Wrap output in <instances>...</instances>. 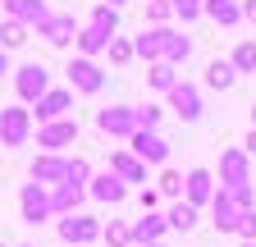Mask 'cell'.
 Returning <instances> with one entry per match:
<instances>
[{
    "mask_svg": "<svg viewBox=\"0 0 256 247\" xmlns=\"http://www.w3.org/2000/svg\"><path fill=\"white\" fill-rule=\"evenodd\" d=\"M238 183H252V156L242 146H229L220 156V188H238Z\"/></svg>",
    "mask_w": 256,
    "mask_h": 247,
    "instance_id": "obj_7",
    "label": "cell"
},
{
    "mask_svg": "<svg viewBox=\"0 0 256 247\" xmlns=\"http://www.w3.org/2000/svg\"><path fill=\"white\" fill-rule=\"evenodd\" d=\"M133 55H138V50H133V42H124V37H114V42H110V64H128Z\"/></svg>",
    "mask_w": 256,
    "mask_h": 247,
    "instance_id": "obj_35",
    "label": "cell"
},
{
    "mask_svg": "<svg viewBox=\"0 0 256 247\" xmlns=\"http://www.w3.org/2000/svg\"><path fill=\"white\" fill-rule=\"evenodd\" d=\"M229 64H234L238 74H256V42H238L234 55H229Z\"/></svg>",
    "mask_w": 256,
    "mask_h": 247,
    "instance_id": "obj_28",
    "label": "cell"
},
{
    "mask_svg": "<svg viewBox=\"0 0 256 247\" xmlns=\"http://www.w3.org/2000/svg\"><path fill=\"white\" fill-rule=\"evenodd\" d=\"M192 55V42L183 32H170V46H165V64H183V60Z\"/></svg>",
    "mask_w": 256,
    "mask_h": 247,
    "instance_id": "obj_31",
    "label": "cell"
},
{
    "mask_svg": "<svg viewBox=\"0 0 256 247\" xmlns=\"http://www.w3.org/2000/svg\"><path fill=\"white\" fill-rule=\"evenodd\" d=\"M229 192V202L238 206V210H256V192H252V183H238V188H224Z\"/></svg>",
    "mask_w": 256,
    "mask_h": 247,
    "instance_id": "obj_32",
    "label": "cell"
},
{
    "mask_svg": "<svg viewBox=\"0 0 256 247\" xmlns=\"http://www.w3.org/2000/svg\"><path fill=\"white\" fill-rule=\"evenodd\" d=\"M69 183H82V188L92 183V165H87L82 156H74V160H69Z\"/></svg>",
    "mask_w": 256,
    "mask_h": 247,
    "instance_id": "obj_37",
    "label": "cell"
},
{
    "mask_svg": "<svg viewBox=\"0 0 256 247\" xmlns=\"http://www.w3.org/2000/svg\"><path fill=\"white\" fill-rule=\"evenodd\" d=\"M82 197H87L82 183H60V188H50V210L55 215H78Z\"/></svg>",
    "mask_w": 256,
    "mask_h": 247,
    "instance_id": "obj_18",
    "label": "cell"
},
{
    "mask_svg": "<svg viewBox=\"0 0 256 247\" xmlns=\"http://www.w3.org/2000/svg\"><path fill=\"white\" fill-rule=\"evenodd\" d=\"M252 128H256V106H252Z\"/></svg>",
    "mask_w": 256,
    "mask_h": 247,
    "instance_id": "obj_45",
    "label": "cell"
},
{
    "mask_svg": "<svg viewBox=\"0 0 256 247\" xmlns=\"http://www.w3.org/2000/svg\"><path fill=\"white\" fill-rule=\"evenodd\" d=\"M202 14H206L210 23H220V28L242 23V5H234V0H202Z\"/></svg>",
    "mask_w": 256,
    "mask_h": 247,
    "instance_id": "obj_21",
    "label": "cell"
},
{
    "mask_svg": "<svg viewBox=\"0 0 256 247\" xmlns=\"http://www.w3.org/2000/svg\"><path fill=\"white\" fill-rule=\"evenodd\" d=\"M64 74H69V92H87V96H92V92L106 87V69L96 64V60H87V55L69 60V69H64Z\"/></svg>",
    "mask_w": 256,
    "mask_h": 247,
    "instance_id": "obj_5",
    "label": "cell"
},
{
    "mask_svg": "<svg viewBox=\"0 0 256 247\" xmlns=\"http://www.w3.org/2000/svg\"><path fill=\"white\" fill-rule=\"evenodd\" d=\"M0 247H5V242H0Z\"/></svg>",
    "mask_w": 256,
    "mask_h": 247,
    "instance_id": "obj_49",
    "label": "cell"
},
{
    "mask_svg": "<svg viewBox=\"0 0 256 247\" xmlns=\"http://www.w3.org/2000/svg\"><path fill=\"white\" fill-rule=\"evenodd\" d=\"M242 151H247V156H256V128L247 133V146H242Z\"/></svg>",
    "mask_w": 256,
    "mask_h": 247,
    "instance_id": "obj_43",
    "label": "cell"
},
{
    "mask_svg": "<svg viewBox=\"0 0 256 247\" xmlns=\"http://www.w3.org/2000/svg\"><path fill=\"white\" fill-rule=\"evenodd\" d=\"M128 142H133V156H138L142 165H165V160H170V142L160 138V133H151V128H138Z\"/></svg>",
    "mask_w": 256,
    "mask_h": 247,
    "instance_id": "obj_9",
    "label": "cell"
},
{
    "mask_svg": "<svg viewBox=\"0 0 256 247\" xmlns=\"http://www.w3.org/2000/svg\"><path fill=\"white\" fill-rule=\"evenodd\" d=\"M242 18H252V23H256V0H242Z\"/></svg>",
    "mask_w": 256,
    "mask_h": 247,
    "instance_id": "obj_41",
    "label": "cell"
},
{
    "mask_svg": "<svg viewBox=\"0 0 256 247\" xmlns=\"http://www.w3.org/2000/svg\"><path fill=\"white\" fill-rule=\"evenodd\" d=\"M165 224H170L174 234L197 229V206H192V202H174V206H170V215H165Z\"/></svg>",
    "mask_w": 256,
    "mask_h": 247,
    "instance_id": "obj_25",
    "label": "cell"
},
{
    "mask_svg": "<svg viewBox=\"0 0 256 247\" xmlns=\"http://www.w3.org/2000/svg\"><path fill=\"white\" fill-rule=\"evenodd\" d=\"M238 82V69L229 64V60H210L206 64V87H215V92H229Z\"/></svg>",
    "mask_w": 256,
    "mask_h": 247,
    "instance_id": "obj_24",
    "label": "cell"
},
{
    "mask_svg": "<svg viewBox=\"0 0 256 247\" xmlns=\"http://www.w3.org/2000/svg\"><path fill=\"white\" fill-rule=\"evenodd\" d=\"M87 197H92V202H101V206H114V202H124V197H128V183H124L119 174H110V170H106V174H96V178L87 183Z\"/></svg>",
    "mask_w": 256,
    "mask_h": 247,
    "instance_id": "obj_13",
    "label": "cell"
},
{
    "mask_svg": "<svg viewBox=\"0 0 256 247\" xmlns=\"http://www.w3.org/2000/svg\"><path fill=\"white\" fill-rule=\"evenodd\" d=\"M87 23H92V28H101V32H110V37H114V32H119V10H110V5H96Z\"/></svg>",
    "mask_w": 256,
    "mask_h": 247,
    "instance_id": "obj_30",
    "label": "cell"
},
{
    "mask_svg": "<svg viewBox=\"0 0 256 247\" xmlns=\"http://www.w3.org/2000/svg\"><path fill=\"white\" fill-rule=\"evenodd\" d=\"M138 202H142V210H156V206H160V192H156V188H142Z\"/></svg>",
    "mask_w": 256,
    "mask_h": 247,
    "instance_id": "obj_40",
    "label": "cell"
},
{
    "mask_svg": "<svg viewBox=\"0 0 256 247\" xmlns=\"http://www.w3.org/2000/svg\"><path fill=\"white\" fill-rule=\"evenodd\" d=\"M170 14H174V10H170V0H151V5H146V18H151L156 28H165Z\"/></svg>",
    "mask_w": 256,
    "mask_h": 247,
    "instance_id": "obj_38",
    "label": "cell"
},
{
    "mask_svg": "<svg viewBox=\"0 0 256 247\" xmlns=\"http://www.w3.org/2000/svg\"><path fill=\"white\" fill-rule=\"evenodd\" d=\"M170 32H174V28H142V32H138V42H133V50L146 60V64H156V60H165Z\"/></svg>",
    "mask_w": 256,
    "mask_h": 247,
    "instance_id": "obj_15",
    "label": "cell"
},
{
    "mask_svg": "<svg viewBox=\"0 0 256 247\" xmlns=\"http://www.w3.org/2000/svg\"><path fill=\"white\" fill-rule=\"evenodd\" d=\"M210 215H215V234H234L242 210L229 202V192H224V188H215V197H210Z\"/></svg>",
    "mask_w": 256,
    "mask_h": 247,
    "instance_id": "obj_17",
    "label": "cell"
},
{
    "mask_svg": "<svg viewBox=\"0 0 256 247\" xmlns=\"http://www.w3.org/2000/svg\"><path fill=\"white\" fill-rule=\"evenodd\" d=\"M28 138H32V110L5 106L0 110V146H28Z\"/></svg>",
    "mask_w": 256,
    "mask_h": 247,
    "instance_id": "obj_2",
    "label": "cell"
},
{
    "mask_svg": "<svg viewBox=\"0 0 256 247\" xmlns=\"http://www.w3.org/2000/svg\"><path fill=\"white\" fill-rule=\"evenodd\" d=\"M110 42H114V37H110V32H101V28H92V23H87V28H78V50H82L87 60H92V55H101V50H110Z\"/></svg>",
    "mask_w": 256,
    "mask_h": 247,
    "instance_id": "obj_23",
    "label": "cell"
},
{
    "mask_svg": "<svg viewBox=\"0 0 256 247\" xmlns=\"http://www.w3.org/2000/svg\"><path fill=\"white\" fill-rule=\"evenodd\" d=\"M165 96H170V110H174L183 124H197V119H202V92L192 87V82H178L174 92H165Z\"/></svg>",
    "mask_w": 256,
    "mask_h": 247,
    "instance_id": "obj_11",
    "label": "cell"
},
{
    "mask_svg": "<svg viewBox=\"0 0 256 247\" xmlns=\"http://www.w3.org/2000/svg\"><path fill=\"white\" fill-rule=\"evenodd\" d=\"M32 183H42V188H60V183H69V160L42 151V156L32 160Z\"/></svg>",
    "mask_w": 256,
    "mask_h": 247,
    "instance_id": "obj_10",
    "label": "cell"
},
{
    "mask_svg": "<svg viewBox=\"0 0 256 247\" xmlns=\"http://www.w3.org/2000/svg\"><path fill=\"white\" fill-rule=\"evenodd\" d=\"M156 192H160V197H183V174H178V170H165Z\"/></svg>",
    "mask_w": 256,
    "mask_h": 247,
    "instance_id": "obj_33",
    "label": "cell"
},
{
    "mask_svg": "<svg viewBox=\"0 0 256 247\" xmlns=\"http://www.w3.org/2000/svg\"><path fill=\"white\" fill-rule=\"evenodd\" d=\"M242 247H256V242H242Z\"/></svg>",
    "mask_w": 256,
    "mask_h": 247,
    "instance_id": "obj_47",
    "label": "cell"
},
{
    "mask_svg": "<svg viewBox=\"0 0 256 247\" xmlns=\"http://www.w3.org/2000/svg\"><path fill=\"white\" fill-rule=\"evenodd\" d=\"M23 247H37V242H23Z\"/></svg>",
    "mask_w": 256,
    "mask_h": 247,
    "instance_id": "obj_46",
    "label": "cell"
},
{
    "mask_svg": "<svg viewBox=\"0 0 256 247\" xmlns=\"http://www.w3.org/2000/svg\"><path fill=\"white\" fill-rule=\"evenodd\" d=\"M23 42H28V23H18V18H5V23H0V46H5V50H14Z\"/></svg>",
    "mask_w": 256,
    "mask_h": 247,
    "instance_id": "obj_29",
    "label": "cell"
},
{
    "mask_svg": "<svg viewBox=\"0 0 256 247\" xmlns=\"http://www.w3.org/2000/svg\"><path fill=\"white\" fill-rule=\"evenodd\" d=\"M96 128L110 133V138H133L138 133V110L133 106H106V110H96Z\"/></svg>",
    "mask_w": 256,
    "mask_h": 247,
    "instance_id": "obj_6",
    "label": "cell"
},
{
    "mask_svg": "<svg viewBox=\"0 0 256 247\" xmlns=\"http://www.w3.org/2000/svg\"><path fill=\"white\" fill-rule=\"evenodd\" d=\"M74 142H78V119H55V124H42L37 128V146H46L50 156H60Z\"/></svg>",
    "mask_w": 256,
    "mask_h": 247,
    "instance_id": "obj_8",
    "label": "cell"
},
{
    "mask_svg": "<svg viewBox=\"0 0 256 247\" xmlns=\"http://www.w3.org/2000/svg\"><path fill=\"white\" fill-rule=\"evenodd\" d=\"M101 242H106V247H133V224L110 220V224L101 229Z\"/></svg>",
    "mask_w": 256,
    "mask_h": 247,
    "instance_id": "obj_27",
    "label": "cell"
},
{
    "mask_svg": "<svg viewBox=\"0 0 256 247\" xmlns=\"http://www.w3.org/2000/svg\"><path fill=\"white\" fill-rule=\"evenodd\" d=\"M146 82L156 92H174L178 87V64H165V60H156V64L146 69Z\"/></svg>",
    "mask_w": 256,
    "mask_h": 247,
    "instance_id": "obj_26",
    "label": "cell"
},
{
    "mask_svg": "<svg viewBox=\"0 0 256 247\" xmlns=\"http://www.w3.org/2000/svg\"><path fill=\"white\" fill-rule=\"evenodd\" d=\"M106 5H110V10H119V5H124V0H106Z\"/></svg>",
    "mask_w": 256,
    "mask_h": 247,
    "instance_id": "obj_44",
    "label": "cell"
},
{
    "mask_svg": "<svg viewBox=\"0 0 256 247\" xmlns=\"http://www.w3.org/2000/svg\"><path fill=\"white\" fill-rule=\"evenodd\" d=\"M14 92H18V106H37L50 92V69L46 64H23L14 74Z\"/></svg>",
    "mask_w": 256,
    "mask_h": 247,
    "instance_id": "obj_1",
    "label": "cell"
},
{
    "mask_svg": "<svg viewBox=\"0 0 256 247\" xmlns=\"http://www.w3.org/2000/svg\"><path fill=\"white\" fill-rule=\"evenodd\" d=\"M37 37H46L50 46H69L78 37V23H74V14H46L37 23Z\"/></svg>",
    "mask_w": 256,
    "mask_h": 247,
    "instance_id": "obj_12",
    "label": "cell"
},
{
    "mask_svg": "<svg viewBox=\"0 0 256 247\" xmlns=\"http://www.w3.org/2000/svg\"><path fill=\"white\" fill-rule=\"evenodd\" d=\"M210 197H215V174L210 170H188V178H183V202H192V206H210Z\"/></svg>",
    "mask_w": 256,
    "mask_h": 247,
    "instance_id": "obj_14",
    "label": "cell"
},
{
    "mask_svg": "<svg viewBox=\"0 0 256 247\" xmlns=\"http://www.w3.org/2000/svg\"><path fill=\"white\" fill-rule=\"evenodd\" d=\"M69 106H74V92L60 87V92H46L32 114H37V124H55V119H64V110H69Z\"/></svg>",
    "mask_w": 256,
    "mask_h": 247,
    "instance_id": "obj_19",
    "label": "cell"
},
{
    "mask_svg": "<svg viewBox=\"0 0 256 247\" xmlns=\"http://www.w3.org/2000/svg\"><path fill=\"white\" fill-rule=\"evenodd\" d=\"M0 5H5V0H0Z\"/></svg>",
    "mask_w": 256,
    "mask_h": 247,
    "instance_id": "obj_48",
    "label": "cell"
},
{
    "mask_svg": "<svg viewBox=\"0 0 256 247\" xmlns=\"http://www.w3.org/2000/svg\"><path fill=\"white\" fill-rule=\"evenodd\" d=\"M170 10H174L183 23H192V18H202V0H170Z\"/></svg>",
    "mask_w": 256,
    "mask_h": 247,
    "instance_id": "obj_34",
    "label": "cell"
},
{
    "mask_svg": "<svg viewBox=\"0 0 256 247\" xmlns=\"http://www.w3.org/2000/svg\"><path fill=\"white\" fill-rule=\"evenodd\" d=\"M55 229H60L64 242L87 247V242H101V229H106V224L96 220V215H82V210H78V215H60V224H55Z\"/></svg>",
    "mask_w": 256,
    "mask_h": 247,
    "instance_id": "obj_3",
    "label": "cell"
},
{
    "mask_svg": "<svg viewBox=\"0 0 256 247\" xmlns=\"http://www.w3.org/2000/svg\"><path fill=\"white\" fill-rule=\"evenodd\" d=\"M18 210H23V224H46L50 220V188H42V183H23L18 192Z\"/></svg>",
    "mask_w": 256,
    "mask_h": 247,
    "instance_id": "obj_4",
    "label": "cell"
},
{
    "mask_svg": "<svg viewBox=\"0 0 256 247\" xmlns=\"http://www.w3.org/2000/svg\"><path fill=\"white\" fill-rule=\"evenodd\" d=\"M242 242H256V210H242L238 215V229H234Z\"/></svg>",
    "mask_w": 256,
    "mask_h": 247,
    "instance_id": "obj_36",
    "label": "cell"
},
{
    "mask_svg": "<svg viewBox=\"0 0 256 247\" xmlns=\"http://www.w3.org/2000/svg\"><path fill=\"white\" fill-rule=\"evenodd\" d=\"M110 174H119L124 183H142L146 178V165L133 156V151H114V156H110Z\"/></svg>",
    "mask_w": 256,
    "mask_h": 247,
    "instance_id": "obj_22",
    "label": "cell"
},
{
    "mask_svg": "<svg viewBox=\"0 0 256 247\" xmlns=\"http://www.w3.org/2000/svg\"><path fill=\"white\" fill-rule=\"evenodd\" d=\"M170 234V224H165V215H156V210H146L142 220L133 224V247H156L160 238Z\"/></svg>",
    "mask_w": 256,
    "mask_h": 247,
    "instance_id": "obj_16",
    "label": "cell"
},
{
    "mask_svg": "<svg viewBox=\"0 0 256 247\" xmlns=\"http://www.w3.org/2000/svg\"><path fill=\"white\" fill-rule=\"evenodd\" d=\"M5 74H10V50L0 46V78H5Z\"/></svg>",
    "mask_w": 256,
    "mask_h": 247,
    "instance_id": "obj_42",
    "label": "cell"
},
{
    "mask_svg": "<svg viewBox=\"0 0 256 247\" xmlns=\"http://www.w3.org/2000/svg\"><path fill=\"white\" fill-rule=\"evenodd\" d=\"M156 124H160V106H138V128L156 133Z\"/></svg>",
    "mask_w": 256,
    "mask_h": 247,
    "instance_id": "obj_39",
    "label": "cell"
},
{
    "mask_svg": "<svg viewBox=\"0 0 256 247\" xmlns=\"http://www.w3.org/2000/svg\"><path fill=\"white\" fill-rule=\"evenodd\" d=\"M5 14L18 18V23H28V28H37L50 10H46V0H5Z\"/></svg>",
    "mask_w": 256,
    "mask_h": 247,
    "instance_id": "obj_20",
    "label": "cell"
}]
</instances>
